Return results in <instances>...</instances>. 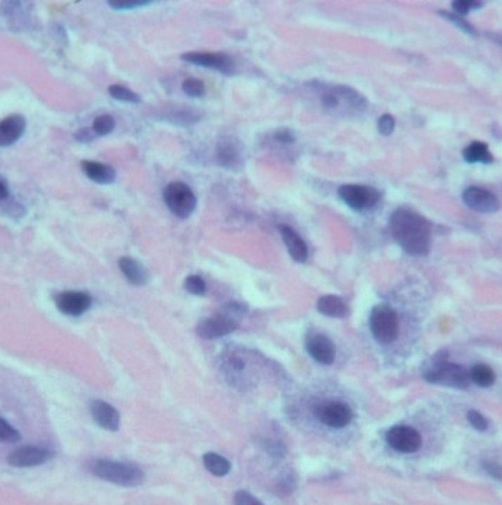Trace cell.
I'll return each instance as SVG.
<instances>
[{"label": "cell", "instance_id": "17", "mask_svg": "<svg viewBox=\"0 0 502 505\" xmlns=\"http://www.w3.org/2000/svg\"><path fill=\"white\" fill-rule=\"evenodd\" d=\"M279 232H281L283 242H285L290 256L295 260V262L304 263L309 257V250H307V246L303 241V238H301L288 225H281Z\"/></svg>", "mask_w": 502, "mask_h": 505}, {"label": "cell", "instance_id": "13", "mask_svg": "<svg viewBox=\"0 0 502 505\" xmlns=\"http://www.w3.org/2000/svg\"><path fill=\"white\" fill-rule=\"evenodd\" d=\"M53 452L40 447H21L8 455V463L13 467H34L47 463Z\"/></svg>", "mask_w": 502, "mask_h": 505}, {"label": "cell", "instance_id": "18", "mask_svg": "<svg viewBox=\"0 0 502 505\" xmlns=\"http://www.w3.org/2000/svg\"><path fill=\"white\" fill-rule=\"evenodd\" d=\"M25 118L21 115H12L0 122V147H8L18 141L25 131Z\"/></svg>", "mask_w": 502, "mask_h": 505}, {"label": "cell", "instance_id": "39", "mask_svg": "<svg viewBox=\"0 0 502 505\" xmlns=\"http://www.w3.org/2000/svg\"><path fill=\"white\" fill-rule=\"evenodd\" d=\"M94 137H96V134H94V131H93V128H91V129L82 128V129H79V131L75 134V138H77L78 141H81V143H89V141H91Z\"/></svg>", "mask_w": 502, "mask_h": 505}, {"label": "cell", "instance_id": "3", "mask_svg": "<svg viewBox=\"0 0 502 505\" xmlns=\"http://www.w3.org/2000/svg\"><path fill=\"white\" fill-rule=\"evenodd\" d=\"M90 470L97 478L120 486L134 487L144 482L143 471L137 466L128 463H120L112 460H96L91 463Z\"/></svg>", "mask_w": 502, "mask_h": 505}, {"label": "cell", "instance_id": "12", "mask_svg": "<svg viewBox=\"0 0 502 505\" xmlns=\"http://www.w3.org/2000/svg\"><path fill=\"white\" fill-rule=\"evenodd\" d=\"M465 206L479 211V214H495L499 210V200L496 195L480 187H468L463 192Z\"/></svg>", "mask_w": 502, "mask_h": 505}, {"label": "cell", "instance_id": "25", "mask_svg": "<svg viewBox=\"0 0 502 505\" xmlns=\"http://www.w3.org/2000/svg\"><path fill=\"white\" fill-rule=\"evenodd\" d=\"M109 94L116 100L121 102H128V103H139L140 102V96L137 93L131 91L129 88L124 87V86H118L113 84L109 87Z\"/></svg>", "mask_w": 502, "mask_h": 505}, {"label": "cell", "instance_id": "40", "mask_svg": "<svg viewBox=\"0 0 502 505\" xmlns=\"http://www.w3.org/2000/svg\"><path fill=\"white\" fill-rule=\"evenodd\" d=\"M9 197V191L6 188V185L0 181V200H5Z\"/></svg>", "mask_w": 502, "mask_h": 505}, {"label": "cell", "instance_id": "34", "mask_svg": "<svg viewBox=\"0 0 502 505\" xmlns=\"http://www.w3.org/2000/svg\"><path fill=\"white\" fill-rule=\"evenodd\" d=\"M467 419L468 421H470V425L476 429V431H487L488 429V420L487 417H484L483 414H480L479 412L476 410H470L467 414Z\"/></svg>", "mask_w": 502, "mask_h": 505}, {"label": "cell", "instance_id": "23", "mask_svg": "<svg viewBox=\"0 0 502 505\" xmlns=\"http://www.w3.org/2000/svg\"><path fill=\"white\" fill-rule=\"evenodd\" d=\"M203 463H205V467L214 476L222 478V476H226L231 471V463L219 454H214V452L205 454Z\"/></svg>", "mask_w": 502, "mask_h": 505}, {"label": "cell", "instance_id": "14", "mask_svg": "<svg viewBox=\"0 0 502 505\" xmlns=\"http://www.w3.org/2000/svg\"><path fill=\"white\" fill-rule=\"evenodd\" d=\"M56 306L59 310L68 316H81L91 306V297L87 292L81 291H65L56 297Z\"/></svg>", "mask_w": 502, "mask_h": 505}, {"label": "cell", "instance_id": "37", "mask_svg": "<svg viewBox=\"0 0 502 505\" xmlns=\"http://www.w3.org/2000/svg\"><path fill=\"white\" fill-rule=\"evenodd\" d=\"M483 468L488 471V473L491 476H494L495 479H499L502 480V466L498 464V463H494V461H484L483 463Z\"/></svg>", "mask_w": 502, "mask_h": 505}, {"label": "cell", "instance_id": "21", "mask_svg": "<svg viewBox=\"0 0 502 505\" xmlns=\"http://www.w3.org/2000/svg\"><path fill=\"white\" fill-rule=\"evenodd\" d=\"M317 310L329 317H345L348 315V306L338 296H323L317 301Z\"/></svg>", "mask_w": 502, "mask_h": 505}, {"label": "cell", "instance_id": "20", "mask_svg": "<svg viewBox=\"0 0 502 505\" xmlns=\"http://www.w3.org/2000/svg\"><path fill=\"white\" fill-rule=\"evenodd\" d=\"M120 269L132 285H144L147 282V270L136 258L121 257Z\"/></svg>", "mask_w": 502, "mask_h": 505}, {"label": "cell", "instance_id": "7", "mask_svg": "<svg viewBox=\"0 0 502 505\" xmlns=\"http://www.w3.org/2000/svg\"><path fill=\"white\" fill-rule=\"evenodd\" d=\"M340 199L348 204L351 209L354 210H369L373 209L379 200H380V192L367 185H357V184H348L342 185L338 190Z\"/></svg>", "mask_w": 502, "mask_h": 505}, {"label": "cell", "instance_id": "30", "mask_svg": "<svg viewBox=\"0 0 502 505\" xmlns=\"http://www.w3.org/2000/svg\"><path fill=\"white\" fill-rule=\"evenodd\" d=\"M444 18H446L448 21H451L453 24H456L458 28H461L467 34H475V28L468 24L465 20H463L460 15L457 13H451V12H439Z\"/></svg>", "mask_w": 502, "mask_h": 505}, {"label": "cell", "instance_id": "1", "mask_svg": "<svg viewBox=\"0 0 502 505\" xmlns=\"http://www.w3.org/2000/svg\"><path fill=\"white\" fill-rule=\"evenodd\" d=\"M395 241L411 256H426L430 250V223L408 207L397 209L390 219Z\"/></svg>", "mask_w": 502, "mask_h": 505}, {"label": "cell", "instance_id": "8", "mask_svg": "<svg viewBox=\"0 0 502 505\" xmlns=\"http://www.w3.org/2000/svg\"><path fill=\"white\" fill-rule=\"evenodd\" d=\"M316 416L323 425L335 429H341L348 426L353 420V410L345 402L341 401H328L317 407Z\"/></svg>", "mask_w": 502, "mask_h": 505}, {"label": "cell", "instance_id": "19", "mask_svg": "<svg viewBox=\"0 0 502 505\" xmlns=\"http://www.w3.org/2000/svg\"><path fill=\"white\" fill-rule=\"evenodd\" d=\"M81 166H82L84 173H86L91 179V181H94L97 184H112L116 178V172L112 166L105 165V164H98V162L84 160Z\"/></svg>", "mask_w": 502, "mask_h": 505}, {"label": "cell", "instance_id": "16", "mask_svg": "<svg viewBox=\"0 0 502 505\" xmlns=\"http://www.w3.org/2000/svg\"><path fill=\"white\" fill-rule=\"evenodd\" d=\"M90 412L100 428L106 431H118L121 417L110 404L105 401H93L90 405Z\"/></svg>", "mask_w": 502, "mask_h": 505}, {"label": "cell", "instance_id": "6", "mask_svg": "<svg viewBox=\"0 0 502 505\" xmlns=\"http://www.w3.org/2000/svg\"><path fill=\"white\" fill-rule=\"evenodd\" d=\"M163 200L172 214L178 218H188L197 204L193 190L184 183H171L163 190Z\"/></svg>", "mask_w": 502, "mask_h": 505}, {"label": "cell", "instance_id": "5", "mask_svg": "<svg viewBox=\"0 0 502 505\" xmlns=\"http://www.w3.org/2000/svg\"><path fill=\"white\" fill-rule=\"evenodd\" d=\"M371 331L379 344L388 346L398 336V316L388 304L376 306L371 313Z\"/></svg>", "mask_w": 502, "mask_h": 505}, {"label": "cell", "instance_id": "26", "mask_svg": "<svg viewBox=\"0 0 502 505\" xmlns=\"http://www.w3.org/2000/svg\"><path fill=\"white\" fill-rule=\"evenodd\" d=\"M115 129V119L110 115H100L93 122V131L96 136H108Z\"/></svg>", "mask_w": 502, "mask_h": 505}, {"label": "cell", "instance_id": "32", "mask_svg": "<svg viewBox=\"0 0 502 505\" xmlns=\"http://www.w3.org/2000/svg\"><path fill=\"white\" fill-rule=\"evenodd\" d=\"M148 0H113V2H109V6L113 9H136V8H141L148 5Z\"/></svg>", "mask_w": 502, "mask_h": 505}, {"label": "cell", "instance_id": "15", "mask_svg": "<svg viewBox=\"0 0 502 505\" xmlns=\"http://www.w3.org/2000/svg\"><path fill=\"white\" fill-rule=\"evenodd\" d=\"M217 164L226 169H238L243 165V153L240 141L232 137L219 140L216 145Z\"/></svg>", "mask_w": 502, "mask_h": 505}, {"label": "cell", "instance_id": "22", "mask_svg": "<svg viewBox=\"0 0 502 505\" xmlns=\"http://www.w3.org/2000/svg\"><path fill=\"white\" fill-rule=\"evenodd\" d=\"M463 157L467 164H491L494 162L488 145L482 141H475L467 145L463 152Z\"/></svg>", "mask_w": 502, "mask_h": 505}, {"label": "cell", "instance_id": "11", "mask_svg": "<svg viewBox=\"0 0 502 505\" xmlns=\"http://www.w3.org/2000/svg\"><path fill=\"white\" fill-rule=\"evenodd\" d=\"M306 350L316 362L322 365H332L337 355L335 344L325 334L309 332L306 336Z\"/></svg>", "mask_w": 502, "mask_h": 505}, {"label": "cell", "instance_id": "35", "mask_svg": "<svg viewBox=\"0 0 502 505\" xmlns=\"http://www.w3.org/2000/svg\"><path fill=\"white\" fill-rule=\"evenodd\" d=\"M482 6H483V4H480V2H467V0H458V2L453 4V9L456 11L454 13H457L460 16H464L470 11L479 9Z\"/></svg>", "mask_w": 502, "mask_h": 505}, {"label": "cell", "instance_id": "10", "mask_svg": "<svg viewBox=\"0 0 502 505\" xmlns=\"http://www.w3.org/2000/svg\"><path fill=\"white\" fill-rule=\"evenodd\" d=\"M182 59L190 63L198 65L221 71L222 74H233L236 71V62L226 53H210V52H191L182 55Z\"/></svg>", "mask_w": 502, "mask_h": 505}, {"label": "cell", "instance_id": "27", "mask_svg": "<svg viewBox=\"0 0 502 505\" xmlns=\"http://www.w3.org/2000/svg\"><path fill=\"white\" fill-rule=\"evenodd\" d=\"M184 287L190 292V294L194 296H203L206 292V282L203 281L202 276L198 275H190L184 281Z\"/></svg>", "mask_w": 502, "mask_h": 505}, {"label": "cell", "instance_id": "31", "mask_svg": "<svg viewBox=\"0 0 502 505\" xmlns=\"http://www.w3.org/2000/svg\"><path fill=\"white\" fill-rule=\"evenodd\" d=\"M341 103V97L338 96L337 90H335V87H330L328 90H325L322 93V105L326 107V109H335L338 107Z\"/></svg>", "mask_w": 502, "mask_h": 505}, {"label": "cell", "instance_id": "4", "mask_svg": "<svg viewBox=\"0 0 502 505\" xmlns=\"http://www.w3.org/2000/svg\"><path fill=\"white\" fill-rule=\"evenodd\" d=\"M425 379L430 383L464 389L470 383V374L460 365L445 360H435L433 365L426 369Z\"/></svg>", "mask_w": 502, "mask_h": 505}, {"label": "cell", "instance_id": "29", "mask_svg": "<svg viewBox=\"0 0 502 505\" xmlns=\"http://www.w3.org/2000/svg\"><path fill=\"white\" fill-rule=\"evenodd\" d=\"M182 90L191 97H202L205 94V83L198 78H188L182 83Z\"/></svg>", "mask_w": 502, "mask_h": 505}, {"label": "cell", "instance_id": "33", "mask_svg": "<svg viewBox=\"0 0 502 505\" xmlns=\"http://www.w3.org/2000/svg\"><path fill=\"white\" fill-rule=\"evenodd\" d=\"M378 129L383 136H391L395 129V119L392 115H382L378 121Z\"/></svg>", "mask_w": 502, "mask_h": 505}, {"label": "cell", "instance_id": "36", "mask_svg": "<svg viewBox=\"0 0 502 505\" xmlns=\"http://www.w3.org/2000/svg\"><path fill=\"white\" fill-rule=\"evenodd\" d=\"M233 504L236 505H264L262 501H259L255 495H251L247 491H238L233 497Z\"/></svg>", "mask_w": 502, "mask_h": 505}, {"label": "cell", "instance_id": "28", "mask_svg": "<svg viewBox=\"0 0 502 505\" xmlns=\"http://www.w3.org/2000/svg\"><path fill=\"white\" fill-rule=\"evenodd\" d=\"M20 432L16 431L9 423L0 417V441L2 442H18L20 441Z\"/></svg>", "mask_w": 502, "mask_h": 505}, {"label": "cell", "instance_id": "24", "mask_svg": "<svg viewBox=\"0 0 502 505\" xmlns=\"http://www.w3.org/2000/svg\"><path fill=\"white\" fill-rule=\"evenodd\" d=\"M470 374V381H473L476 385L482 388H489L495 383V372L487 366V365H476L468 372Z\"/></svg>", "mask_w": 502, "mask_h": 505}, {"label": "cell", "instance_id": "38", "mask_svg": "<svg viewBox=\"0 0 502 505\" xmlns=\"http://www.w3.org/2000/svg\"><path fill=\"white\" fill-rule=\"evenodd\" d=\"M275 138L282 144H292L295 141V136L290 129H279L275 133Z\"/></svg>", "mask_w": 502, "mask_h": 505}, {"label": "cell", "instance_id": "9", "mask_svg": "<svg viewBox=\"0 0 502 505\" xmlns=\"http://www.w3.org/2000/svg\"><path fill=\"white\" fill-rule=\"evenodd\" d=\"M387 442L392 450L398 452L413 454L420 450L422 436L410 426H395L388 431Z\"/></svg>", "mask_w": 502, "mask_h": 505}, {"label": "cell", "instance_id": "2", "mask_svg": "<svg viewBox=\"0 0 502 505\" xmlns=\"http://www.w3.org/2000/svg\"><path fill=\"white\" fill-rule=\"evenodd\" d=\"M247 312V307L240 303H229L221 308L219 313L203 319L198 323L197 334L205 339L225 336L238 328Z\"/></svg>", "mask_w": 502, "mask_h": 505}]
</instances>
